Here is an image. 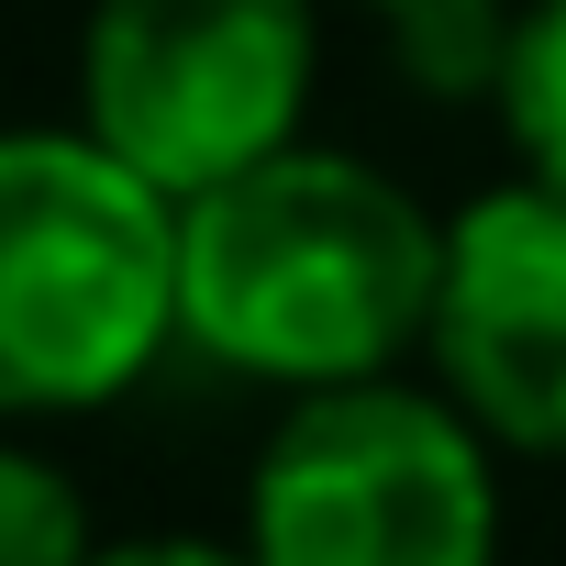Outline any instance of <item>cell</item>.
I'll return each instance as SVG.
<instances>
[{
  "label": "cell",
  "mask_w": 566,
  "mask_h": 566,
  "mask_svg": "<svg viewBox=\"0 0 566 566\" xmlns=\"http://www.w3.org/2000/svg\"><path fill=\"white\" fill-rule=\"evenodd\" d=\"M444 277V222L345 145H277L178 200V345L266 389L389 378Z\"/></svg>",
  "instance_id": "6da1fadb"
},
{
  "label": "cell",
  "mask_w": 566,
  "mask_h": 566,
  "mask_svg": "<svg viewBox=\"0 0 566 566\" xmlns=\"http://www.w3.org/2000/svg\"><path fill=\"white\" fill-rule=\"evenodd\" d=\"M178 345V200L101 134H0V422L123 400Z\"/></svg>",
  "instance_id": "7a4b0ae2"
},
{
  "label": "cell",
  "mask_w": 566,
  "mask_h": 566,
  "mask_svg": "<svg viewBox=\"0 0 566 566\" xmlns=\"http://www.w3.org/2000/svg\"><path fill=\"white\" fill-rule=\"evenodd\" d=\"M255 566H500V444L389 378L301 389L244 478Z\"/></svg>",
  "instance_id": "3957f363"
},
{
  "label": "cell",
  "mask_w": 566,
  "mask_h": 566,
  "mask_svg": "<svg viewBox=\"0 0 566 566\" xmlns=\"http://www.w3.org/2000/svg\"><path fill=\"white\" fill-rule=\"evenodd\" d=\"M323 78V0H90L78 134L145 189L189 200L277 145H301Z\"/></svg>",
  "instance_id": "277c9868"
},
{
  "label": "cell",
  "mask_w": 566,
  "mask_h": 566,
  "mask_svg": "<svg viewBox=\"0 0 566 566\" xmlns=\"http://www.w3.org/2000/svg\"><path fill=\"white\" fill-rule=\"evenodd\" d=\"M422 356L500 455L566 467V189L500 178L444 222Z\"/></svg>",
  "instance_id": "5b68a950"
},
{
  "label": "cell",
  "mask_w": 566,
  "mask_h": 566,
  "mask_svg": "<svg viewBox=\"0 0 566 566\" xmlns=\"http://www.w3.org/2000/svg\"><path fill=\"white\" fill-rule=\"evenodd\" d=\"M489 112H500V145L522 156V178L566 189V0H522L511 12Z\"/></svg>",
  "instance_id": "8992f818"
},
{
  "label": "cell",
  "mask_w": 566,
  "mask_h": 566,
  "mask_svg": "<svg viewBox=\"0 0 566 566\" xmlns=\"http://www.w3.org/2000/svg\"><path fill=\"white\" fill-rule=\"evenodd\" d=\"M500 34H511L500 0H433V12H400V23H389V67H400L411 90H433V101H489Z\"/></svg>",
  "instance_id": "52a82bcc"
},
{
  "label": "cell",
  "mask_w": 566,
  "mask_h": 566,
  "mask_svg": "<svg viewBox=\"0 0 566 566\" xmlns=\"http://www.w3.org/2000/svg\"><path fill=\"white\" fill-rule=\"evenodd\" d=\"M90 500L56 455L0 444V566H90Z\"/></svg>",
  "instance_id": "ba28073f"
},
{
  "label": "cell",
  "mask_w": 566,
  "mask_h": 566,
  "mask_svg": "<svg viewBox=\"0 0 566 566\" xmlns=\"http://www.w3.org/2000/svg\"><path fill=\"white\" fill-rule=\"evenodd\" d=\"M90 566H255L244 544H200V533H145V544H101Z\"/></svg>",
  "instance_id": "9c48e42d"
},
{
  "label": "cell",
  "mask_w": 566,
  "mask_h": 566,
  "mask_svg": "<svg viewBox=\"0 0 566 566\" xmlns=\"http://www.w3.org/2000/svg\"><path fill=\"white\" fill-rule=\"evenodd\" d=\"M356 12H378V23H400V12H433V0H356Z\"/></svg>",
  "instance_id": "30bf717a"
}]
</instances>
